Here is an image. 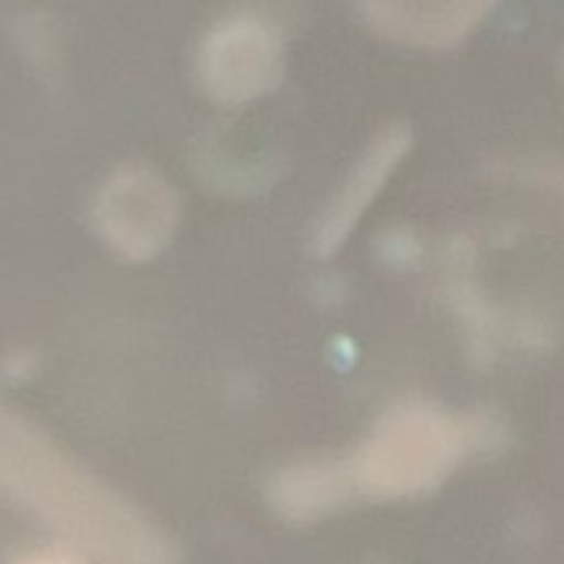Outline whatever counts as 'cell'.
Returning <instances> with one entry per match:
<instances>
[{
	"label": "cell",
	"instance_id": "52a82bcc",
	"mask_svg": "<svg viewBox=\"0 0 564 564\" xmlns=\"http://www.w3.org/2000/svg\"><path fill=\"white\" fill-rule=\"evenodd\" d=\"M344 492H347V476L337 466H324V463L284 469L271 482V499L288 519L324 516L344 499Z\"/></svg>",
	"mask_w": 564,
	"mask_h": 564
},
{
	"label": "cell",
	"instance_id": "277c9868",
	"mask_svg": "<svg viewBox=\"0 0 564 564\" xmlns=\"http://www.w3.org/2000/svg\"><path fill=\"white\" fill-rule=\"evenodd\" d=\"M96 228L102 241L129 258L142 261L165 248L178 221V198L172 185L145 165L119 169L96 198Z\"/></svg>",
	"mask_w": 564,
	"mask_h": 564
},
{
	"label": "cell",
	"instance_id": "5b68a950",
	"mask_svg": "<svg viewBox=\"0 0 564 564\" xmlns=\"http://www.w3.org/2000/svg\"><path fill=\"white\" fill-rule=\"evenodd\" d=\"M410 149H413V132L406 126H387L370 139V145L360 152V159L354 162V169L347 172V178L340 182V188L334 192V198L327 202L317 221L314 245L321 254H334L347 241L354 225L373 205V198L400 169Z\"/></svg>",
	"mask_w": 564,
	"mask_h": 564
},
{
	"label": "cell",
	"instance_id": "9c48e42d",
	"mask_svg": "<svg viewBox=\"0 0 564 564\" xmlns=\"http://www.w3.org/2000/svg\"><path fill=\"white\" fill-rule=\"evenodd\" d=\"M10 564H86L83 555L69 545H50V549H33L17 555Z\"/></svg>",
	"mask_w": 564,
	"mask_h": 564
},
{
	"label": "cell",
	"instance_id": "7a4b0ae2",
	"mask_svg": "<svg viewBox=\"0 0 564 564\" xmlns=\"http://www.w3.org/2000/svg\"><path fill=\"white\" fill-rule=\"evenodd\" d=\"M466 430L426 406L393 410L354 466V479L377 496H406L440 482L463 449Z\"/></svg>",
	"mask_w": 564,
	"mask_h": 564
},
{
	"label": "cell",
	"instance_id": "6da1fadb",
	"mask_svg": "<svg viewBox=\"0 0 564 564\" xmlns=\"http://www.w3.org/2000/svg\"><path fill=\"white\" fill-rule=\"evenodd\" d=\"M0 492L99 564H172L169 542L99 479L0 410Z\"/></svg>",
	"mask_w": 564,
	"mask_h": 564
},
{
	"label": "cell",
	"instance_id": "ba28073f",
	"mask_svg": "<svg viewBox=\"0 0 564 564\" xmlns=\"http://www.w3.org/2000/svg\"><path fill=\"white\" fill-rule=\"evenodd\" d=\"M492 172L502 175V178H516L522 185L564 192V155H519V159H502V162L492 165Z\"/></svg>",
	"mask_w": 564,
	"mask_h": 564
},
{
	"label": "cell",
	"instance_id": "8992f818",
	"mask_svg": "<svg viewBox=\"0 0 564 564\" xmlns=\"http://www.w3.org/2000/svg\"><path fill=\"white\" fill-rule=\"evenodd\" d=\"M364 20L387 40L413 50H449L466 40L496 0H357Z\"/></svg>",
	"mask_w": 564,
	"mask_h": 564
},
{
	"label": "cell",
	"instance_id": "3957f363",
	"mask_svg": "<svg viewBox=\"0 0 564 564\" xmlns=\"http://www.w3.org/2000/svg\"><path fill=\"white\" fill-rule=\"evenodd\" d=\"M195 73L205 96L218 106L254 102L281 83V33L258 13H231L218 20L198 43Z\"/></svg>",
	"mask_w": 564,
	"mask_h": 564
}]
</instances>
